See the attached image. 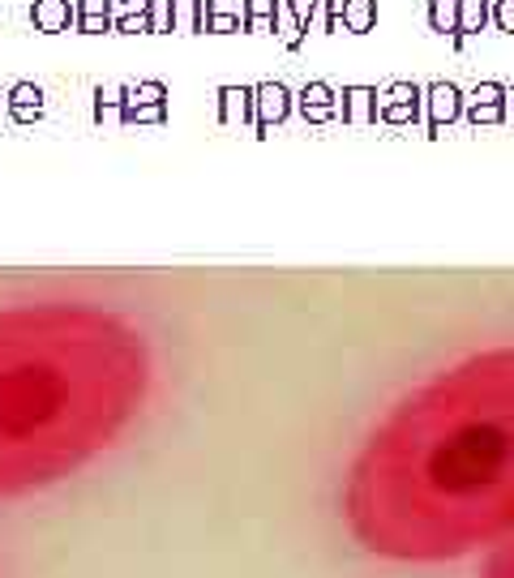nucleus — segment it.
<instances>
[{
	"mask_svg": "<svg viewBox=\"0 0 514 578\" xmlns=\"http://www.w3.org/2000/svg\"><path fill=\"white\" fill-rule=\"evenodd\" d=\"M356 544L403 566L493 549L514 527V347L467 356L412 390L347 467Z\"/></svg>",
	"mask_w": 514,
	"mask_h": 578,
	"instance_id": "nucleus-1",
	"label": "nucleus"
},
{
	"mask_svg": "<svg viewBox=\"0 0 514 578\" xmlns=\"http://www.w3.org/2000/svg\"><path fill=\"white\" fill-rule=\"evenodd\" d=\"M146 334L86 300L0 309V501H22L103 459L150 399Z\"/></svg>",
	"mask_w": 514,
	"mask_h": 578,
	"instance_id": "nucleus-2",
	"label": "nucleus"
},
{
	"mask_svg": "<svg viewBox=\"0 0 514 578\" xmlns=\"http://www.w3.org/2000/svg\"><path fill=\"white\" fill-rule=\"evenodd\" d=\"M309 22H313V9H309V13H296L292 0H275V30H279L283 48H300V39H305Z\"/></svg>",
	"mask_w": 514,
	"mask_h": 578,
	"instance_id": "nucleus-3",
	"label": "nucleus"
},
{
	"mask_svg": "<svg viewBox=\"0 0 514 578\" xmlns=\"http://www.w3.org/2000/svg\"><path fill=\"white\" fill-rule=\"evenodd\" d=\"M73 26H78L82 35L112 30V0H73Z\"/></svg>",
	"mask_w": 514,
	"mask_h": 578,
	"instance_id": "nucleus-4",
	"label": "nucleus"
},
{
	"mask_svg": "<svg viewBox=\"0 0 514 578\" xmlns=\"http://www.w3.org/2000/svg\"><path fill=\"white\" fill-rule=\"evenodd\" d=\"M30 22H35L43 35L69 30V22H73V0H35V5H30Z\"/></svg>",
	"mask_w": 514,
	"mask_h": 578,
	"instance_id": "nucleus-5",
	"label": "nucleus"
},
{
	"mask_svg": "<svg viewBox=\"0 0 514 578\" xmlns=\"http://www.w3.org/2000/svg\"><path fill=\"white\" fill-rule=\"evenodd\" d=\"M112 30L120 35L150 30V0H112Z\"/></svg>",
	"mask_w": 514,
	"mask_h": 578,
	"instance_id": "nucleus-6",
	"label": "nucleus"
},
{
	"mask_svg": "<svg viewBox=\"0 0 514 578\" xmlns=\"http://www.w3.org/2000/svg\"><path fill=\"white\" fill-rule=\"evenodd\" d=\"M335 13H339V26H347L352 35H365L377 22V0H339Z\"/></svg>",
	"mask_w": 514,
	"mask_h": 578,
	"instance_id": "nucleus-7",
	"label": "nucleus"
},
{
	"mask_svg": "<svg viewBox=\"0 0 514 578\" xmlns=\"http://www.w3.org/2000/svg\"><path fill=\"white\" fill-rule=\"evenodd\" d=\"M210 5H215V0H168L172 30H206Z\"/></svg>",
	"mask_w": 514,
	"mask_h": 578,
	"instance_id": "nucleus-8",
	"label": "nucleus"
},
{
	"mask_svg": "<svg viewBox=\"0 0 514 578\" xmlns=\"http://www.w3.org/2000/svg\"><path fill=\"white\" fill-rule=\"evenodd\" d=\"M489 26V0H459V26H455V43L467 35H480Z\"/></svg>",
	"mask_w": 514,
	"mask_h": 578,
	"instance_id": "nucleus-9",
	"label": "nucleus"
},
{
	"mask_svg": "<svg viewBox=\"0 0 514 578\" xmlns=\"http://www.w3.org/2000/svg\"><path fill=\"white\" fill-rule=\"evenodd\" d=\"M485 578H514V527L493 544L489 566H485Z\"/></svg>",
	"mask_w": 514,
	"mask_h": 578,
	"instance_id": "nucleus-10",
	"label": "nucleus"
},
{
	"mask_svg": "<svg viewBox=\"0 0 514 578\" xmlns=\"http://www.w3.org/2000/svg\"><path fill=\"white\" fill-rule=\"evenodd\" d=\"M429 103H433V120H455L459 116V86H450V82L429 86Z\"/></svg>",
	"mask_w": 514,
	"mask_h": 578,
	"instance_id": "nucleus-11",
	"label": "nucleus"
},
{
	"mask_svg": "<svg viewBox=\"0 0 514 578\" xmlns=\"http://www.w3.org/2000/svg\"><path fill=\"white\" fill-rule=\"evenodd\" d=\"M429 26L437 35H455L459 26V0H429Z\"/></svg>",
	"mask_w": 514,
	"mask_h": 578,
	"instance_id": "nucleus-12",
	"label": "nucleus"
},
{
	"mask_svg": "<svg viewBox=\"0 0 514 578\" xmlns=\"http://www.w3.org/2000/svg\"><path fill=\"white\" fill-rule=\"evenodd\" d=\"M245 30H275V0H245Z\"/></svg>",
	"mask_w": 514,
	"mask_h": 578,
	"instance_id": "nucleus-13",
	"label": "nucleus"
},
{
	"mask_svg": "<svg viewBox=\"0 0 514 578\" xmlns=\"http://www.w3.org/2000/svg\"><path fill=\"white\" fill-rule=\"evenodd\" d=\"M416 95H420V90L416 86H407V82H399V86H390V103H386V116H407V112H412L416 116Z\"/></svg>",
	"mask_w": 514,
	"mask_h": 578,
	"instance_id": "nucleus-14",
	"label": "nucleus"
},
{
	"mask_svg": "<svg viewBox=\"0 0 514 578\" xmlns=\"http://www.w3.org/2000/svg\"><path fill=\"white\" fill-rule=\"evenodd\" d=\"M497 99H502V86L497 82H485V86H476L472 90V116H497Z\"/></svg>",
	"mask_w": 514,
	"mask_h": 578,
	"instance_id": "nucleus-15",
	"label": "nucleus"
},
{
	"mask_svg": "<svg viewBox=\"0 0 514 578\" xmlns=\"http://www.w3.org/2000/svg\"><path fill=\"white\" fill-rule=\"evenodd\" d=\"M257 95H262V108H266V116H283L287 112V99H292V95H287V86H257Z\"/></svg>",
	"mask_w": 514,
	"mask_h": 578,
	"instance_id": "nucleus-16",
	"label": "nucleus"
},
{
	"mask_svg": "<svg viewBox=\"0 0 514 578\" xmlns=\"http://www.w3.org/2000/svg\"><path fill=\"white\" fill-rule=\"evenodd\" d=\"M343 99H352L347 116H352V120H365V116H369V103L377 99V90H369V86H352V90H343Z\"/></svg>",
	"mask_w": 514,
	"mask_h": 578,
	"instance_id": "nucleus-17",
	"label": "nucleus"
},
{
	"mask_svg": "<svg viewBox=\"0 0 514 578\" xmlns=\"http://www.w3.org/2000/svg\"><path fill=\"white\" fill-rule=\"evenodd\" d=\"M305 112L313 108V116H326V103H330V86L326 82H313V86H305Z\"/></svg>",
	"mask_w": 514,
	"mask_h": 578,
	"instance_id": "nucleus-18",
	"label": "nucleus"
},
{
	"mask_svg": "<svg viewBox=\"0 0 514 578\" xmlns=\"http://www.w3.org/2000/svg\"><path fill=\"white\" fill-rule=\"evenodd\" d=\"M489 22L497 30H506V35H514V0H493V5H489Z\"/></svg>",
	"mask_w": 514,
	"mask_h": 578,
	"instance_id": "nucleus-19",
	"label": "nucleus"
}]
</instances>
